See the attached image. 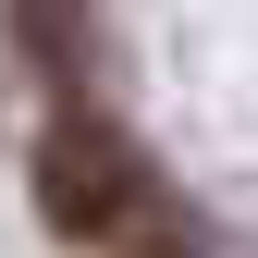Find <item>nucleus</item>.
Instances as JSON below:
<instances>
[{
	"mask_svg": "<svg viewBox=\"0 0 258 258\" xmlns=\"http://www.w3.org/2000/svg\"><path fill=\"white\" fill-rule=\"evenodd\" d=\"M148 160L136 136H123L111 111H61L49 136H37V209H49V234H74V246H111V234H136L148 221Z\"/></svg>",
	"mask_w": 258,
	"mask_h": 258,
	"instance_id": "1",
	"label": "nucleus"
}]
</instances>
